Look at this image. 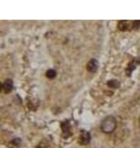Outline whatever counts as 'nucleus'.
<instances>
[{"mask_svg": "<svg viewBox=\"0 0 140 148\" xmlns=\"http://www.w3.org/2000/svg\"><path fill=\"white\" fill-rule=\"evenodd\" d=\"M116 127H117V121L113 116H107L106 119H103V121L101 122V130L105 133L113 132Z\"/></svg>", "mask_w": 140, "mask_h": 148, "instance_id": "f257e3e1", "label": "nucleus"}, {"mask_svg": "<svg viewBox=\"0 0 140 148\" xmlns=\"http://www.w3.org/2000/svg\"><path fill=\"white\" fill-rule=\"evenodd\" d=\"M90 140H91V136L90 133H88L87 131H85V130H82V131L80 132V136H79V143L82 146H86L90 143Z\"/></svg>", "mask_w": 140, "mask_h": 148, "instance_id": "f03ea898", "label": "nucleus"}, {"mask_svg": "<svg viewBox=\"0 0 140 148\" xmlns=\"http://www.w3.org/2000/svg\"><path fill=\"white\" fill-rule=\"evenodd\" d=\"M97 67H99V62H97L96 59H91V61H88L87 66H86L87 71L91 72V73H95L97 71Z\"/></svg>", "mask_w": 140, "mask_h": 148, "instance_id": "7ed1b4c3", "label": "nucleus"}, {"mask_svg": "<svg viewBox=\"0 0 140 148\" xmlns=\"http://www.w3.org/2000/svg\"><path fill=\"white\" fill-rule=\"evenodd\" d=\"M132 24L133 22H129V21H119L118 22V29L120 31H127V30H130L132 29Z\"/></svg>", "mask_w": 140, "mask_h": 148, "instance_id": "20e7f679", "label": "nucleus"}, {"mask_svg": "<svg viewBox=\"0 0 140 148\" xmlns=\"http://www.w3.org/2000/svg\"><path fill=\"white\" fill-rule=\"evenodd\" d=\"M62 128H63V133H64V137H69L70 135H71V130H70V125L65 121L62 123Z\"/></svg>", "mask_w": 140, "mask_h": 148, "instance_id": "39448f33", "label": "nucleus"}, {"mask_svg": "<svg viewBox=\"0 0 140 148\" xmlns=\"http://www.w3.org/2000/svg\"><path fill=\"white\" fill-rule=\"evenodd\" d=\"M12 80L11 79H6L5 82H4V84H3V89L5 92H10L12 90Z\"/></svg>", "mask_w": 140, "mask_h": 148, "instance_id": "423d86ee", "label": "nucleus"}, {"mask_svg": "<svg viewBox=\"0 0 140 148\" xmlns=\"http://www.w3.org/2000/svg\"><path fill=\"white\" fill-rule=\"evenodd\" d=\"M46 75H47V78H49V79H53V78H55V75H57V72H55L54 69H49V71H47Z\"/></svg>", "mask_w": 140, "mask_h": 148, "instance_id": "0eeeda50", "label": "nucleus"}, {"mask_svg": "<svg viewBox=\"0 0 140 148\" xmlns=\"http://www.w3.org/2000/svg\"><path fill=\"white\" fill-rule=\"evenodd\" d=\"M108 86L117 88V86H119V83H118V82H116V80H111V82H108Z\"/></svg>", "mask_w": 140, "mask_h": 148, "instance_id": "6e6552de", "label": "nucleus"}]
</instances>
